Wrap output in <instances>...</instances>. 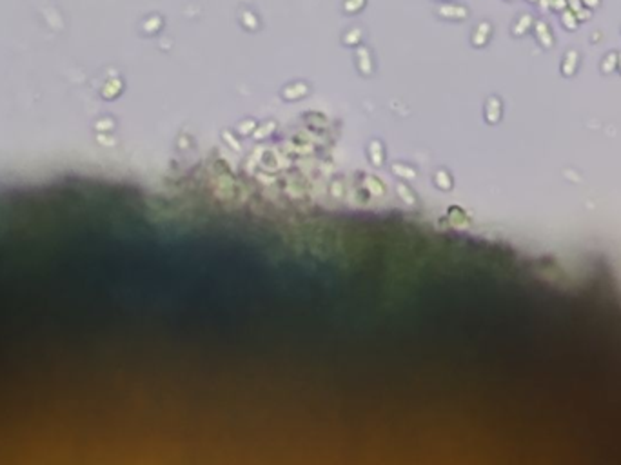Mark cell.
Listing matches in <instances>:
<instances>
[{
	"label": "cell",
	"mask_w": 621,
	"mask_h": 465,
	"mask_svg": "<svg viewBox=\"0 0 621 465\" xmlns=\"http://www.w3.org/2000/svg\"><path fill=\"white\" fill-rule=\"evenodd\" d=\"M578 60H579L578 51L570 49V51L563 57V64H561V73H563L565 77H572L574 71H576V65H578Z\"/></svg>",
	"instance_id": "6da1fadb"
},
{
	"label": "cell",
	"mask_w": 621,
	"mask_h": 465,
	"mask_svg": "<svg viewBox=\"0 0 621 465\" xmlns=\"http://www.w3.org/2000/svg\"><path fill=\"white\" fill-rule=\"evenodd\" d=\"M536 35H538L539 42L543 44V48H552V35H551V29L547 27L545 22H536Z\"/></svg>",
	"instance_id": "7a4b0ae2"
},
{
	"label": "cell",
	"mask_w": 621,
	"mask_h": 465,
	"mask_svg": "<svg viewBox=\"0 0 621 465\" xmlns=\"http://www.w3.org/2000/svg\"><path fill=\"white\" fill-rule=\"evenodd\" d=\"M617 55L616 53H608L607 57L603 58V62H601V71H603V73H612L614 69H616V62H617Z\"/></svg>",
	"instance_id": "3957f363"
},
{
	"label": "cell",
	"mask_w": 621,
	"mask_h": 465,
	"mask_svg": "<svg viewBox=\"0 0 621 465\" xmlns=\"http://www.w3.org/2000/svg\"><path fill=\"white\" fill-rule=\"evenodd\" d=\"M561 24H563L565 27H569V29L572 31V29H576L578 18H576V15H574L572 11H563V15H561Z\"/></svg>",
	"instance_id": "277c9868"
},
{
	"label": "cell",
	"mask_w": 621,
	"mask_h": 465,
	"mask_svg": "<svg viewBox=\"0 0 621 465\" xmlns=\"http://www.w3.org/2000/svg\"><path fill=\"white\" fill-rule=\"evenodd\" d=\"M529 24H530V17H529V15H525V17H523V22L520 20V24L516 26L514 35H523V33L527 31V26H529Z\"/></svg>",
	"instance_id": "5b68a950"
},
{
	"label": "cell",
	"mask_w": 621,
	"mask_h": 465,
	"mask_svg": "<svg viewBox=\"0 0 621 465\" xmlns=\"http://www.w3.org/2000/svg\"><path fill=\"white\" fill-rule=\"evenodd\" d=\"M551 6H552V8H556V9H561V8L567 6V0H552Z\"/></svg>",
	"instance_id": "8992f818"
},
{
	"label": "cell",
	"mask_w": 621,
	"mask_h": 465,
	"mask_svg": "<svg viewBox=\"0 0 621 465\" xmlns=\"http://www.w3.org/2000/svg\"><path fill=\"white\" fill-rule=\"evenodd\" d=\"M581 4H585L587 8H598V6H600V0H581Z\"/></svg>",
	"instance_id": "52a82bcc"
},
{
	"label": "cell",
	"mask_w": 621,
	"mask_h": 465,
	"mask_svg": "<svg viewBox=\"0 0 621 465\" xmlns=\"http://www.w3.org/2000/svg\"><path fill=\"white\" fill-rule=\"evenodd\" d=\"M617 57H619V58H617V62H619V67H621V53L617 55Z\"/></svg>",
	"instance_id": "ba28073f"
}]
</instances>
